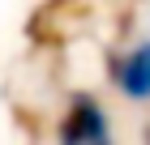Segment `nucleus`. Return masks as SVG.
Wrapping results in <instances>:
<instances>
[{
	"mask_svg": "<svg viewBox=\"0 0 150 145\" xmlns=\"http://www.w3.org/2000/svg\"><path fill=\"white\" fill-rule=\"evenodd\" d=\"M60 145H112V124H107V111L99 98L73 94L69 115L60 124Z\"/></svg>",
	"mask_w": 150,
	"mask_h": 145,
	"instance_id": "f257e3e1",
	"label": "nucleus"
},
{
	"mask_svg": "<svg viewBox=\"0 0 150 145\" xmlns=\"http://www.w3.org/2000/svg\"><path fill=\"white\" fill-rule=\"evenodd\" d=\"M116 81H120V94H125V98L150 102V43H142V47H133L129 56H120Z\"/></svg>",
	"mask_w": 150,
	"mask_h": 145,
	"instance_id": "f03ea898",
	"label": "nucleus"
}]
</instances>
